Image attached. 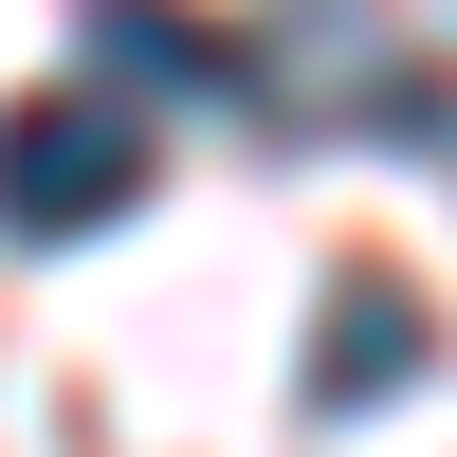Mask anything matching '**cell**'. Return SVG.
<instances>
[{"label": "cell", "instance_id": "3957f363", "mask_svg": "<svg viewBox=\"0 0 457 457\" xmlns=\"http://www.w3.org/2000/svg\"><path fill=\"white\" fill-rule=\"evenodd\" d=\"M92 73H129V92H238V37L220 19H183V0H92Z\"/></svg>", "mask_w": 457, "mask_h": 457}, {"label": "cell", "instance_id": "6da1fadb", "mask_svg": "<svg viewBox=\"0 0 457 457\" xmlns=\"http://www.w3.org/2000/svg\"><path fill=\"white\" fill-rule=\"evenodd\" d=\"M129 202H146V110H92V92L0 110V238H110Z\"/></svg>", "mask_w": 457, "mask_h": 457}, {"label": "cell", "instance_id": "7a4b0ae2", "mask_svg": "<svg viewBox=\"0 0 457 457\" xmlns=\"http://www.w3.org/2000/svg\"><path fill=\"white\" fill-rule=\"evenodd\" d=\"M421 366H439V312L385 275V256H348V275H329V329H312V421H366V403L421 385Z\"/></svg>", "mask_w": 457, "mask_h": 457}]
</instances>
